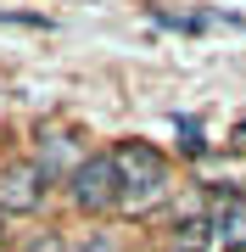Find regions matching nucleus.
<instances>
[{
	"instance_id": "f257e3e1",
	"label": "nucleus",
	"mask_w": 246,
	"mask_h": 252,
	"mask_svg": "<svg viewBox=\"0 0 246 252\" xmlns=\"http://www.w3.org/2000/svg\"><path fill=\"white\" fill-rule=\"evenodd\" d=\"M112 162H118V180H123V207H151V202H163V190H168V162L157 157V146L146 140H129L112 152Z\"/></svg>"
},
{
	"instance_id": "f03ea898",
	"label": "nucleus",
	"mask_w": 246,
	"mask_h": 252,
	"mask_svg": "<svg viewBox=\"0 0 246 252\" xmlns=\"http://www.w3.org/2000/svg\"><path fill=\"white\" fill-rule=\"evenodd\" d=\"M67 190H73V202L84 207V213H112V207H123V180H118L112 152L84 157L73 168V180H67Z\"/></svg>"
},
{
	"instance_id": "7ed1b4c3",
	"label": "nucleus",
	"mask_w": 246,
	"mask_h": 252,
	"mask_svg": "<svg viewBox=\"0 0 246 252\" xmlns=\"http://www.w3.org/2000/svg\"><path fill=\"white\" fill-rule=\"evenodd\" d=\"M39 196H45L39 162H11V168L0 174V213H34Z\"/></svg>"
},
{
	"instance_id": "20e7f679",
	"label": "nucleus",
	"mask_w": 246,
	"mask_h": 252,
	"mask_svg": "<svg viewBox=\"0 0 246 252\" xmlns=\"http://www.w3.org/2000/svg\"><path fill=\"white\" fill-rule=\"evenodd\" d=\"M157 28L168 34H213V28H229V34H246L241 11H151Z\"/></svg>"
},
{
	"instance_id": "39448f33",
	"label": "nucleus",
	"mask_w": 246,
	"mask_h": 252,
	"mask_svg": "<svg viewBox=\"0 0 246 252\" xmlns=\"http://www.w3.org/2000/svg\"><path fill=\"white\" fill-rule=\"evenodd\" d=\"M213 230H219V247H246V202L241 196H224V207H219V219H213Z\"/></svg>"
}]
</instances>
